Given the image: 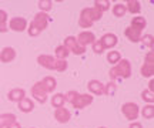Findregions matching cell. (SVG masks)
Here are the masks:
<instances>
[{"label": "cell", "instance_id": "cell-1", "mask_svg": "<svg viewBox=\"0 0 154 128\" xmlns=\"http://www.w3.org/2000/svg\"><path fill=\"white\" fill-rule=\"evenodd\" d=\"M131 73H133V68H131V63L130 60L127 58H121L120 61L114 64L111 67V70L109 71V76H110V81H114L117 78H121V80H126V78H130L131 77Z\"/></svg>", "mask_w": 154, "mask_h": 128}, {"label": "cell", "instance_id": "cell-2", "mask_svg": "<svg viewBox=\"0 0 154 128\" xmlns=\"http://www.w3.org/2000/svg\"><path fill=\"white\" fill-rule=\"evenodd\" d=\"M121 112H123V115L126 117V120H128L130 123L133 121H136L140 115V107L136 104V103H133V101H128V103H124L123 106H121Z\"/></svg>", "mask_w": 154, "mask_h": 128}, {"label": "cell", "instance_id": "cell-3", "mask_svg": "<svg viewBox=\"0 0 154 128\" xmlns=\"http://www.w3.org/2000/svg\"><path fill=\"white\" fill-rule=\"evenodd\" d=\"M63 46H64V47H66L70 53L76 54V56H82V54H84V53H86V47H82V46L79 44L74 36H67L66 39H64Z\"/></svg>", "mask_w": 154, "mask_h": 128}, {"label": "cell", "instance_id": "cell-4", "mask_svg": "<svg viewBox=\"0 0 154 128\" xmlns=\"http://www.w3.org/2000/svg\"><path fill=\"white\" fill-rule=\"evenodd\" d=\"M93 100H94V97L91 94H79L74 97V100L70 103L72 104V107L73 108H76V110H83V108H86L87 106H90L91 103H93Z\"/></svg>", "mask_w": 154, "mask_h": 128}, {"label": "cell", "instance_id": "cell-5", "mask_svg": "<svg viewBox=\"0 0 154 128\" xmlns=\"http://www.w3.org/2000/svg\"><path fill=\"white\" fill-rule=\"evenodd\" d=\"M47 95L49 94L46 93V90H44V87L42 85L40 81H37V83H34L33 85H32V97H33L37 103L44 104V103L47 101Z\"/></svg>", "mask_w": 154, "mask_h": 128}, {"label": "cell", "instance_id": "cell-6", "mask_svg": "<svg viewBox=\"0 0 154 128\" xmlns=\"http://www.w3.org/2000/svg\"><path fill=\"white\" fill-rule=\"evenodd\" d=\"M77 43L82 46V47H87V46H91L96 41V34L93 33V31H90V30H83V31H80V33L77 34Z\"/></svg>", "mask_w": 154, "mask_h": 128}, {"label": "cell", "instance_id": "cell-7", "mask_svg": "<svg viewBox=\"0 0 154 128\" xmlns=\"http://www.w3.org/2000/svg\"><path fill=\"white\" fill-rule=\"evenodd\" d=\"M7 26H9V28L13 30V31L22 33L24 30H27L29 23L24 17H11L10 20H9V24H7Z\"/></svg>", "mask_w": 154, "mask_h": 128}, {"label": "cell", "instance_id": "cell-8", "mask_svg": "<svg viewBox=\"0 0 154 128\" xmlns=\"http://www.w3.org/2000/svg\"><path fill=\"white\" fill-rule=\"evenodd\" d=\"M32 24H33L37 30H40V31L46 30L47 26H49V14H47V13H43V11L36 13L34 19L32 20Z\"/></svg>", "mask_w": 154, "mask_h": 128}, {"label": "cell", "instance_id": "cell-9", "mask_svg": "<svg viewBox=\"0 0 154 128\" xmlns=\"http://www.w3.org/2000/svg\"><path fill=\"white\" fill-rule=\"evenodd\" d=\"M100 41H101V44H103V47H104V50H111V49H114L116 46H117V43H119V39H117V36H116L114 33H106L101 36V39H100Z\"/></svg>", "mask_w": 154, "mask_h": 128}, {"label": "cell", "instance_id": "cell-10", "mask_svg": "<svg viewBox=\"0 0 154 128\" xmlns=\"http://www.w3.org/2000/svg\"><path fill=\"white\" fill-rule=\"evenodd\" d=\"M54 118L57 120V123L60 124H67L72 118V112L67 110L66 107H60L54 110Z\"/></svg>", "mask_w": 154, "mask_h": 128}, {"label": "cell", "instance_id": "cell-11", "mask_svg": "<svg viewBox=\"0 0 154 128\" xmlns=\"http://www.w3.org/2000/svg\"><path fill=\"white\" fill-rule=\"evenodd\" d=\"M16 56H17V53L13 47L7 46V47H3L0 50V61L2 63H11L16 58Z\"/></svg>", "mask_w": 154, "mask_h": 128}, {"label": "cell", "instance_id": "cell-12", "mask_svg": "<svg viewBox=\"0 0 154 128\" xmlns=\"http://www.w3.org/2000/svg\"><path fill=\"white\" fill-rule=\"evenodd\" d=\"M87 88L91 95H104V84L99 80H90L87 83Z\"/></svg>", "mask_w": 154, "mask_h": 128}, {"label": "cell", "instance_id": "cell-13", "mask_svg": "<svg viewBox=\"0 0 154 128\" xmlns=\"http://www.w3.org/2000/svg\"><path fill=\"white\" fill-rule=\"evenodd\" d=\"M37 63L42 67H44L46 70H54L56 58L50 54H40V56H37Z\"/></svg>", "mask_w": 154, "mask_h": 128}, {"label": "cell", "instance_id": "cell-14", "mask_svg": "<svg viewBox=\"0 0 154 128\" xmlns=\"http://www.w3.org/2000/svg\"><path fill=\"white\" fill-rule=\"evenodd\" d=\"M26 97V90L24 88H11L9 93H7V98L11 103H19L22 101L23 98Z\"/></svg>", "mask_w": 154, "mask_h": 128}, {"label": "cell", "instance_id": "cell-15", "mask_svg": "<svg viewBox=\"0 0 154 128\" xmlns=\"http://www.w3.org/2000/svg\"><path fill=\"white\" fill-rule=\"evenodd\" d=\"M82 13H84L86 16L91 20V22H99L101 20V17H103V11H100L99 9H96V7H86V9H83Z\"/></svg>", "mask_w": 154, "mask_h": 128}, {"label": "cell", "instance_id": "cell-16", "mask_svg": "<svg viewBox=\"0 0 154 128\" xmlns=\"http://www.w3.org/2000/svg\"><path fill=\"white\" fill-rule=\"evenodd\" d=\"M40 83H42V85L44 87V90H46V93H47V94L54 93L56 87H57V80H56L54 77H51V76H46Z\"/></svg>", "mask_w": 154, "mask_h": 128}, {"label": "cell", "instance_id": "cell-17", "mask_svg": "<svg viewBox=\"0 0 154 128\" xmlns=\"http://www.w3.org/2000/svg\"><path fill=\"white\" fill-rule=\"evenodd\" d=\"M17 108L24 114H29V112H32L34 110V101L32 98H29V97H24L22 101L17 103Z\"/></svg>", "mask_w": 154, "mask_h": 128}, {"label": "cell", "instance_id": "cell-18", "mask_svg": "<svg viewBox=\"0 0 154 128\" xmlns=\"http://www.w3.org/2000/svg\"><path fill=\"white\" fill-rule=\"evenodd\" d=\"M124 34H126V37L130 40L131 43H138L140 39H141V36H143L141 31H138V30H136V28H133L131 26H128V27L124 30Z\"/></svg>", "mask_w": 154, "mask_h": 128}, {"label": "cell", "instance_id": "cell-19", "mask_svg": "<svg viewBox=\"0 0 154 128\" xmlns=\"http://www.w3.org/2000/svg\"><path fill=\"white\" fill-rule=\"evenodd\" d=\"M126 10L130 13V14H140V11H141V3L138 1V0H127L126 3Z\"/></svg>", "mask_w": 154, "mask_h": 128}, {"label": "cell", "instance_id": "cell-20", "mask_svg": "<svg viewBox=\"0 0 154 128\" xmlns=\"http://www.w3.org/2000/svg\"><path fill=\"white\" fill-rule=\"evenodd\" d=\"M130 26H131L133 28H136V30H138V31L143 33V30L146 28V26H147V20H146L143 16H136L131 19Z\"/></svg>", "mask_w": 154, "mask_h": 128}, {"label": "cell", "instance_id": "cell-21", "mask_svg": "<svg viewBox=\"0 0 154 128\" xmlns=\"http://www.w3.org/2000/svg\"><path fill=\"white\" fill-rule=\"evenodd\" d=\"M14 121H17V118L14 114L11 112H6L0 115V128H7L10 124H13Z\"/></svg>", "mask_w": 154, "mask_h": 128}, {"label": "cell", "instance_id": "cell-22", "mask_svg": "<svg viewBox=\"0 0 154 128\" xmlns=\"http://www.w3.org/2000/svg\"><path fill=\"white\" fill-rule=\"evenodd\" d=\"M50 103L54 108H60V107H64L66 104V98H64V94L63 93H56L53 94V97L50 98Z\"/></svg>", "mask_w": 154, "mask_h": 128}, {"label": "cell", "instance_id": "cell-23", "mask_svg": "<svg viewBox=\"0 0 154 128\" xmlns=\"http://www.w3.org/2000/svg\"><path fill=\"white\" fill-rule=\"evenodd\" d=\"M140 114L144 120H153L154 118V106L153 104H146L143 108H140Z\"/></svg>", "mask_w": 154, "mask_h": 128}, {"label": "cell", "instance_id": "cell-24", "mask_svg": "<svg viewBox=\"0 0 154 128\" xmlns=\"http://www.w3.org/2000/svg\"><path fill=\"white\" fill-rule=\"evenodd\" d=\"M9 16H7V11L0 9V33H6L9 30Z\"/></svg>", "mask_w": 154, "mask_h": 128}, {"label": "cell", "instance_id": "cell-25", "mask_svg": "<svg viewBox=\"0 0 154 128\" xmlns=\"http://www.w3.org/2000/svg\"><path fill=\"white\" fill-rule=\"evenodd\" d=\"M69 54H70V51L67 50L63 44H60V46H57V47H56V50H54L56 60H67Z\"/></svg>", "mask_w": 154, "mask_h": 128}, {"label": "cell", "instance_id": "cell-26", "mask_svg": "<svg viewBox=\"0 0 154 128\" xmlns=\"http://www.w3.org/2000/svg\"><path fill=\"white\" fill-rule=\"evenodd\" d=\"M140 73L141 76L146 78H153L154 76V64H147V63H143V66L140 68Z\"/></svg>", "mask_w": 154, "mask_h": 128}, {"label": "cell", "instance_id": "cell-27", "mask_svg": "<svg viewBox=\"0 0 154 128\" xmlns=\"http://www.w3.org/2000/svg\"><path fill=\"white\" fill-rule=\"evenodd\" d=\"M111 11H113V14H114L116 17H124V14L127 13L126 4H124V3H116V4H113Z\"/></svg>", "mask_w": 154, "mask_h": 128}, {"label": "cell", "instance_id": "cell-28", "mask_svg": "<svg viewBox=\"0 0 154 128\" xmlns=\"http://www.w3.org/2000/svg\"><path fill=\"white\" fill-rule=\"evenodd\" d=\"M107 61L110 63V64H117V63L121 60V54H120V51H116V50H111V51H109L107 53Z\"/></svg>", "mask_w": 154, "mask_h": 128}, {"label": "cell", "instance_id": "cell-29", "mask_svg": "<svg viewBox=\"0 0 154 128\" xmlns=\"http://www.w3.org/2000/svg\"><path fill=\"white\" fill-rule=\"evenodd\" d=\"M79 26H80L82 28H90L91 26H93V22H91V20H90V19H88L84 13H82V11H80V17H79Z\"/></svg>", "mask_w": 154, "mask_h": 128}, {"label": "cell", "instance_id": "cell-30", "mask_svg": "<svg viewBox=\"0 0 154 128\" xmlns=\"http://www.w3.org/2000/svg\"><path fill=\"white\" fill-rule=\"evenodd\" d=\"M37 6H38V10L40 11L47 13V11H50L51 7H53V1H51V0H38Z\"/></svg>", "mask_w": 154, "mask_h": 128}, {"label": "cell", "instance_id": "cell-31", "mask_svg": "<svg viewBox=\"0 0 154 128\" xmlns=\"http://www.w3.org/2000/svg\"><path fill=\"white\" fill-rule=\"evenodd\" d=\"M110 6H111V3L109 0H94V7L99 9L100 11H103V13L109 10Z\"/></svg>", "mask_w": 154, "mask_h": 128}, {"label": "cell", "instance_id": "cell-32", "mask_svg": "<svg viewBox=\"0 0 154 128\" xmlns=\"http://www.w3.org/2000/svg\"><path fill=\"white\" fill-rule=\"evenodd\" d=\"M141 100L146 103V104H153L154 103V93L150 91V90H143L141 91Z\"/></svg>", "mask_w": 154, "mask_h": 128}, {"label": "cell", "instance_id": "cell-33", "mask_svg": "<svg viewBox=\"0 0 154 128\" xmlns=\"http://www.w3.org/2000/svg\"><path fill=\"white\" fill-rule=\"evenodd\" d=\"M140 41H143V44L146 46V47H149L150 50H153V44H154L153 34H143L141 39H140Z\"/></svg>", "mask_w": 154, "mask_h": 128}, {"label": "cell", "instance_id": "cell-34", "mask_svg": "<svg viewBox=\"0 0 154 128\" xmlns=\"http://www.w3.org/2000/svg\"><path fill=\"white\" fill-rule=\"evenodd\" d=\"M67 67H69V64H67V60H56L54 63V70L59 73H63L67 70Z\"/></svg>", "mask_w": 154, "mask_h": 128}, {"label": "cell", "instance_id": "cell-35", "mask_svg": "<svg viewBox=\"0 0 154 128\" xmlns=\"http://www.w3.org/2000/svg\"><path fill=\"white\" fill-rule=\"evenodd\" d=\"M116 88H117V85H116L114 81H109L107 84H104V95H111L116 93Z\"/></svg>", "mask_w": 154, "mask_h": 128}, {"label": "cell", "instance_id": "cell-36", "mask_svg": "<svg viewBox=\"0 0 154 128\" xmlns=\"http://www.w3.org/2000/svg\"><path fill=\"white\" fill-rule=\"evenodd\" d=\"M91 47H93V51L96 54H103V53H104V47H103L100 40H96L93 44H91Z\"/></svg>", "mask_w": 154, "mask_h": 128}, {"label": "cell", "instance_id": "cell-37", "mask_svg": "<svg viewBox=\"0 0 154 128\" xmlns=\"http://www.w3.org/2000/svg\"><path fill=\"white\" fill-rule=\"evenodd\" d=\"M27 33H29V36H30V37H37L42 31H40V30H37V28H36L33 24L30 23V24L27 26Z\"/></svg>", "mask_w": 154, "mask_h": 128}, {"label": "cell", "instance_id": "cell-38", "mask_svg": "<svg viewBox=\"0 0 154 128\" xmlns=\"http://www.w3.org/2000/svg\"><path fill=\"white\" fill-rule=\"evenodd\" d=\"M144 63H147V64H154V53L153 50L147 51V54L144 57Z\"/></svg>", "mask_w": 154, "mask_h": 128}, {"label": "cell", "instance_id": "cell-39", "mask_svg": "<svg viewBox=\"0 0 154 128\" xmlns=\"http://www.w3.org/2000/svg\"><path fill=\"white\" fill-rule=\"evenodd\" d=\"M79 94L77 91H74V90H72V91H69V93H66L64 94V98H66V101H69V103H72L73 100H74V97Z\"/></svg>", "mask_w": 154, "mask_h": 128}, {"label": "cell", "instance_id": "cell-40", "mask_svg": "<svg viewBox=\"0 0 154 128\" xmlns=\"http://www.w3.org/2000/svg\"><path fill=\"white\" fill-rule=\"evenodd\" d=\"M128 128H143V124L138 123V121H133V123H130Z\"/></svg>", "mask_w": 154, "mask_h": 128}, {"label": "cell", "instance_id": "cell-41", "mask_svg": "<svg viewBox=\"0 0 154 128\" xmlns=\"http://www.w3.org/2000/svg\"><path fill=\"white\" fill-rule=\"evenodd\" d=\"M7 128H22V125H20V123H19V121H14V123L10 124Z\"/></svg>", "mask_w": 154, "mask_h": 128}, {"label": "cell", "instance_id": "cell-42", "mask_svg": "<svg viewBox=\"0 0 154 128\" xmlns=\"http://www.w3.org/2000/svg\"><path fill=\"white\" fill-rule=\"evenodd\" d=\"M147 90H150V91H153V90H154V80H153V78H150V83H149Z\"/></svg>", "mask_w": 154, "mask_h": 128}, {"label": "cell", "instance_id": "cell-43", "mask_svg": "<svg viewBox=\"0 0 154 128\" xmlns=\"http://www.w3.org/2000/svg\"><path fill=\"white\" fill-rule=\"evenodd\" d=\"M99 128H107V127H99Z\"/></svg>", "mask_w": 154, "mask_h": 128}, {"label": "cell", "instance_id": "cell-44", "mask_svg": "<svg viewBox=\"0 0 154 128\" xmlns=\"http://www.w3.org/2000/svg\"><path fill=\"white\" fill-rule=\"evenodd\" d=\"M32 128H34V127H32Z\"/></svg>", "mask_w": 154, "mask_h": 128}]
</instances>
